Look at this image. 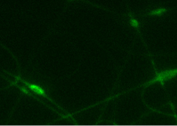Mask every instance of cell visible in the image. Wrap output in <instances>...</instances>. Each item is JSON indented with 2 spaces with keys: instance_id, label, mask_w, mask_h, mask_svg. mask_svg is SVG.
Instances as JSON below:
<instances>
[{
  "instance_id": "6da1fadb",
  "label": "cell",
  "mask_w": 177,
  "mask_h": 126,
  "mask_svg": "<svg viewBox=\"0 0 177 126\" xmlns=\"http://www.w3.org/2000/svg\"><path fill=\"white\" fill-rule=\"evenodd\" d=\"M177 76V67L174 69H170L156 73L155 77L152 78L149 82L145 83L142 85L143 87H147L157 82L160 83L162 86H165V83L166 81L170 80L174 78Z\"/></svg>"
},
{
  "instance_id": "7a4b0ae2",
  "label": "cell",
  "mask_w": 177,
  "mask_h": 126,
  "mask_svg": "<svg viewBox=\"0 0 177 126\" xmlns=\"http://www.w3.org/2000/svg\"><path fill=\"white\" fill-rule=\"evenodd\" d=\"M20 82H22V83L24 84L27 87H28V88H29L31 90L32 92H33L34 93L38 94V95H39L40 96H42V97H43L45 98H46L47 99H48L49 101H51L52 103H54V101L52 100L51 99L47 96V94L46 93V92H45V91L42 87H40L39 85L36 84L30 83L29 82H27L26 81L23 80L21 78V80H20Z\"/></svg>"
},
{
  "instance_id": "3957f363",
  "label": "cell",
  "mask_w": 177,
  "mask_h": 126,
  "mask_svg": "<svg viewBox=\"0 0 177 126\" xmlns=\"http://www.w3.org/2000/svg\"><path fill=\"white\" fill-rule=\"evenodd\" d=\"M167 11V8L166 7H159L153 10H150L147 14L150 16H161L164 15Z\"/></svg>"
},
{
  "instance_id": "277c9868",
  "label": "cell",
  "mask_w": 177,
  "mask_h": 126,
  "mask_svg": "<svg viewBox=\"0 0 177 126\" xmlns=\"http://www.w3.org/2000/svg\"><path fill=\"white\" fill-rule=\"evenodd\" d=\"M129 21L131 26L133 27L135 29L138 30L140 27V22L131 12L129 13Z\"/></svg>"
},
{
  "instance_id": "5b68a950",
  "label": "cell",
  "mask_w": 177,
  "mask_h": 126,
  "mask_svg": "<svg viewBox=\"0 0 177 126\" xmlns=\"http://www.w3.org/2000/svg\"><path fill=\"white\" fill-rule=\"evenodd\" d=\"M17 87H19L20 88L21 91L22 93H24L25 94H27V95H28V96H32V95H31V93L29 92V90H28V89H27L26 88H25L24 87H19V86H18V85H17Z\"/></svg>"
},
{
  "instance_id": "8992f818",
  "label": "cell",
  "mask_w": 177,
  "mask_h": 126,
  "mask_svg": "<svg viewBox=\"0 0 177 126\" xmlns=\"http://www.w3.org/2000/svg\"><path fill=\"white\" fill-rule=\"evenodd\" d=\"M170 106H171V109L173 110V112H174V113H175V107H174V105H173V104H172V103H170Z\"/></svg>"
},
{
  "instance_id": "52a82bcc",
  "label": "cell",
  "mask_w": 177,
  "mask_h": 126,
  "mask_svg": "<svg viewBox=\"0 0 177 126\" xmlns=\"http://www.w3.org/2000/svg\"><path fill=\"white\" fill-rule=\"evenodd\" d=\"M68 1H78V0H68Z\"/></svg>"
}]
</instances>
